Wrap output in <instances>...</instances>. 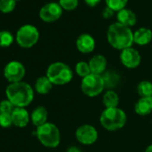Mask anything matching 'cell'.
<instances>
[{"instance_id":"1","label":"cell","mask_w":152,"mask_h":152,"mask_svg":"<svg viewBox=\"0 0 152 152\" xmlns=\"http://www.w3.org/2000/svg\"><path fill=\"white\" fill-rule=\"evenodd\" d=\"M6 94L7 99L15 107H25L34 99L32 87L25 82L10 83L6 89Z\"/></svg>"},{"instance_id":"2","label":"cell","mask_w":152,"mask_h":152,"mask_svg":"<svg viewBox=\"0 0 152 152\" xmlns=\"http://www.w3.org/2000/svg\"><path fill=\"white\" fill-rule=\"evenodd\" d=\"M107 38L108 43L115 49L124 50L131 48L133 42V32L125 25L116 22L112 23L107 30Z\"/></svg>"},{"instance_id":"3","label":"cell","mask_w":152,"mask_h":152,"mask_svg":"<svg viewBox=\"0 0 152 152\" xmlns=\"http://www.w3.org/2000/svg\"><path fill=\"white\" fill-rule=\"evenodd\" d=\"M99 122L101 126L109 132H115L122 129L126 122L127 115L125 112L117 107L105 108L99 117Z\"/></svg>"},{"instance_id":"4","label":"cell","mask_w":152,"mask_h":152,"mask_svg":"<svg viewBox=\"0 0 152 152\" xmlns=\"http://www.w3.org/2000/svg\"><path fill=\"white\" fill-rule=\"evenodd\" d=\"M46 76L53 85H65L72 80L73 72L68 64L63 62H55L48 67Z\"/></svg>"},{"instance_id":"5","label":"cell","mask_w":152,"mask_h":152,"mask_svg":"<svg viewBox=\"0 0 152 152\" xmlns=\"http://www.w3.org/2000/svg\"><path fill=\"white\" fill-rule=\"evenodd\" d=\"M36 134L39 142L47 148H55L60 144V131L58 127L53 123L47 122L43 125L37 127Z\"/></svg>"},{"instance_id":"6","label":"cell","mask_w":152,"mask_h":152,"mask_svg":"<svg viewBox=\"0 0 152 152\" xmlns=\"http://www.w3.org/2000/svg\"><path fill=\"white\" fill-rule=\"evenodd\" d=\"M39 39V30L31 24L23 25L16 32L15 40L23 48H30L37 44Z\"/></svg>"},{"instance_id":"7","label":"cell","mask_w":152,"mask_h":152,"mask_svg":"<svg viewBox=\"0 0 152 152\" xmlns=\"http://www.w3.org/2000/svg\"><path fill=\"white\" fill-rule=\"evenodd\" d=\"M81 90L87 97L94 98L99 96L105 90L102 76L91 73L83 78L81 83Z\"/></svg>"},{"instance_id":"8","label":"cell","mask_w":152,"mask_h":152,"mask_svg":"<svg viewBox=\"0 0 152 152\" xmlns=\"http://www.w3.org/2000/svg\"><path fill=\"white\" fill-rule=\"evenodd\" d=\"M25 73V67L19 61L9 62L4 69V76L10 83L23 82Z\"/></svg>"},{"instance_id":"9","label":"cell","mask_w":152,"mask_h":152,"mask_svg":"<svg viewBox=\"0 0 152 152\" xmlns=\"http://www.w3.org/2000/svg\"><path fill=\"white\" fill-rule=\"evenodd\" d=\"M75 137L80 143L83 145H91L97 141L99 132L93 125L85 124L76 129Z\"/></svg>"},{"instance_id":"10","label":"cell","mask_w":152,"mask_h":152,"mask_svg":"<svg viewBox=\"0 0 152 152\" xmlns=\"http://www.w3.org/2000/svg\"><path fill=\"white\" fill-rule=\"evenodd\" d=\"M63 14V8L59 3L50 2L44 5L39 10V17L45 23H54L57 21Z\"/></svg>"},{"instance_id":"11","label":"cell","mask_w":152,"mask_h":152,"mask_svg":"<svg viewBox=\"0 0 152 152\" xmlns=\"http://www.w3.org/2000/svg\"><path fill=\"white\" fill-rule=\"evenodd\" d=\"M120 60L123 65L128 69L137 68L141 61V56L139 51L133 48H128L121 51Z\"/></svg>"},{"instance_id":"12","label":"cell","mask_w":152,"mask_h":152,"mask_svg":"<svg viewBox=\"0 0 152 152\" xmlns=\"http://www.w3.org/2000/svg\"><path fill=\"white\" fill-rule=\"evenodd\" d=\"M95 47L96 42L94 38L88 33L81 34L76 40V48L81 53L83 54L91 53L95 49Z\"/></svg>"},{"instance_id":"13","label":"cell","mask_w":152,"mask_h":152,"mask_svg":"<svg viewBox=\"0 0 152 152\" xmlns=\"http://www.w3.org/2000/svg\"><path fill=\"white\" fill-rule=\"evenodd\" d=\"M91 72L93 74L102 75L107 71V61L103 55H95L89 61Z\"/></svg>"},{"instance_id":"14","label":"cell","mask_w":152,"mask_h":152,"mask_svg":"<svg viewBox=\"0 0 152 152\" xmlns=\"http://www.w3.org/2000/svg\"><path fill=\"white\" fill-rule=\"evenodd\" d=\"M31 120V115L24 107H15L12 112L13 124L16 127H25Z\"/></svg>"},{"instance_id":"15","label":"cell","mask_w":152,"mask_h":152,"mask_svg":"<svg viewBox=\"0 0 152 152\" xmlns=\"http://www.w3.org/2000/svg\"><path fill=\"white\" fill-rule=\"evenodd\" d=\"M117 22L120 23L123 25H125L127 27L134 26L137 23V16L130 9L124 8L119 12H117L116 15Z\"/></svg>"},{"instance_id":"16","label":"cell","mask_w":152,"mask_h":152,"mask_svg":"<svg viewBox=\"0 0 152 152\" xmlns=\"http://www.w3.org/2000/svg\"><path fill=\"white\" fill-rule=\"evenodd\" d=\"M48 112L43 106L37 107L31 114V120L36 127H39L47 123Z\"/></svg>"},{"instance_id":"17","label":"cell","mask_w":152,"mask_h":152,"mask_svg":"<svg viewBox=\"0 0 152 152\" xmlns=\"http://www.w3.org/2000/svg\"><path fill=\"white\" fill-rule=\"evenodd\" d=\"M152 40V31L148 28H140L133 32V42L140 46L148 45Z\"/></svg>"},{"instance_id":"18","label":"cell","mask_w":152,"mask_h":152,"mask_svg":"<svg viewBox=\"0 0 152 152\" xmlns=\"http://www.w3.org/2000/svg\"><path fill=\"white\" fill-rule=\"evenodd\" d=\"M137 115L145 116L152 112V98H140L134 106Z\"/></svg>"},{"instance_id":"19","label":"cell","mask_w":152,"mask_h":152,"mask_svg":"<svg viewBox=\"0 0 152 152\" xmlns=\"http://www.w3.org/2000/svg\"><path fill=\"white\" fill-rule=\"evenodd\" d=\"M105 89L107 91L108 90H114L117 87V85L120 83V75L113 71H106L102 75Z\"/></svg>"},{"instance_id":"20","label":"cell","mask_w":152,"mask_h":152,"mask_svg":"<svg viewBox=\"0 0 152 152\" xmlns=\"http://www.w3.org/2000/svg\"><path fill=\"white\" fill-rule=\"evenodd\" d=\"M35 91L41 95L48 94L53 88V83L50 82V80L47 77V76H41V77L38 78L35 83Z\"/></svg>"},{"instance_id":"21","label":"cell","mask_w":152,"mask_h":152,"mask_svg":"<svg viewBox=\"0 0 152 152\" xmlns=\"http://www.w3.org/2000/svg\"><path fill=\"white\" fill-rule=\"evenodd\" d=\"M102 101L106 108L117 107L119 104V96L114 90H108L105 92Z\"/></svg>"},{"instance_id":"22","label":"cell","mask_w":152,"mask_h":152,"mask_svg":"<svg viewBox=\"0 0 152 152\" xmlns=\"http://www.w3.org/2000/svg\"><path fill=\"white\" fill-rule=\"evenodd\" d=\"M137 92L140 98H152V83L147 80L141 81L137 86Z\"/></svg>"},{"instance_id":"23","label":"cell","mask_w":152,"mask_h":152,"mask_svg":"<svg viewBox=\"0 0 152 152\" xmlns=\"http://www.w3.org/2000/svg\"><path fill=\"white\" fill-rule=\"evenodd\" d=\"M75 72L82 78H84V77H86V76H88L89 74H91V72L89 63L84 62V61L78 62L75 65Z\"/></svg>"},{"instance_id":"24","label":"cell","mask_w":152,"mask_h":152,"mask_svg":"<svg viewBox=\"0 0 152 152\" xmlns=\"http://www.w3.org/2000/svg\"><path fill=\"white\" fill-rule=\"evenodd\" d=\"M14 42V36L8 31H0V47L1 48H8Z\"/></svg>"},{"instance_id":"25","label":"cell","mask_w":152,"mask_h":152,"mask_svg":"<svg viewBox=\"0 0 152 152\" xmlns=\"http://www.w3.org/2000/svg\"><path fill=\"white\" fill-rule=\"evenodd\" d=\"M107 7L111 8L115 12H119L125 8L128 0H105Z\"/></svg>"},{"instance_id":"26","label":"cell","mask_w":152,"mask_h":152,"mask_svg":"<svg viewBox=\"0 0 152 152\" xmlns=\"http://www.w3.org/2000/svg\"><path fill=\"white\" fill-rule=\"evenodd\" d=\"M16 6V0H0V12L3 14L12 13Z\"/></svg>"},{"instance_id":"27","label":"cell","mask_w":152,"mask_h":152,"mask_svg":"<svg viewBox=\"0 0 152 152\" xmlns=\"http://www.w3.org/2000/svg\"><path fill=\"white\" fill-rule=\"evenodd\" d=\"M78 4H79L78 0H59L60 7L66 11L74 10L78 7Z\"/></svg>"},{"instance_id":"28","label":"cell","mask_w":152,"mask_h":152,"mask_svg":"<svg viewBox=\"0 0 152 152\" xmlns=\"http://www.w3.org/2000/svg\"><path fill=\"white\" fill-rule=\"evenodd\" d=\"M13 124L12 114L0 113V126L4 128H8Z\"/></svg>"},{"instance_id":"29","label":"cell","mask_w":152,"mask_h":152,"mask_svg":"<svg viewBox=\"0 0 152 152\" xmlns=\"http://www.w3.org/2000/svg\"><path fill=\"white\" fill-rule=\"evenodd\" d=\"M15 107L8 99H5V100H2L1 102H0V113L12 114Z\"/></svg>"},{"instance_id":"30","label":"cell","mask_w":152,"mask_h":152,"mask_svg":"<svg viewBox=\"0 0 152 152\" xmlns=\"http://www.w3.org/2000/svg\"><path fill=\"white\" fill-rule=\"evenodd\" d=\"M114 14H115V11L112 10L111 8H109V7H107L103 10L102 15H103V17H104L105 19H109V18L113 17Z\"/></svg>"},{"instance_id":"31","label":"cell","mask_w":152,"mask_h":152,"mask_svg":"<svg viewBox=\"0 0 152 152\" xmlns=\"http://www.w3.org/2000/svg\"><path fill=\"white\" fill-rule=\"evenodd\" d=\"M100 1H101V0H84V2L86 3V5L89 6V7H96L97 5L99 4Z\"/></svg>"},{"instance_id":"32","label":"cell","mask_w":152,"mask_h":152,"mask_svg":"<svg viewBox=\"0 0 152 152\" xmlns=\"http://www.w3.org/2000/svg\"><path fill=\"white\" fill-rule=\"evenodd\" d=\"M66 152H82V150H81V148H79L76 146H71L67 148Z\"/></svg>"},{"instance_id":"33","label":"cell","mask_w":152,"mask_h":152,"mask_svg":"<svg viewBox=\"0 0 152 152\" xmlns=\"http://www.w3.org/2000/svg\"><path fill=\"white\" fill-rule=\"evenodd\" d=\"M144 152H152V144H150L149 146H148L145 149Z\"/></svg>"},{"instance_id":"34","label":"cell","mask_w":152,"mask_h":152,"mask_svg":"<svg viewBox=\"0 0 152 152\" xmlns=\"http://www.w3.org/2000/svg\"><path fill=\"white\" fill-rule=\"evenodd\" d=\"M16 1H21V0H16Z\"/></svg>"}]
</instances>
